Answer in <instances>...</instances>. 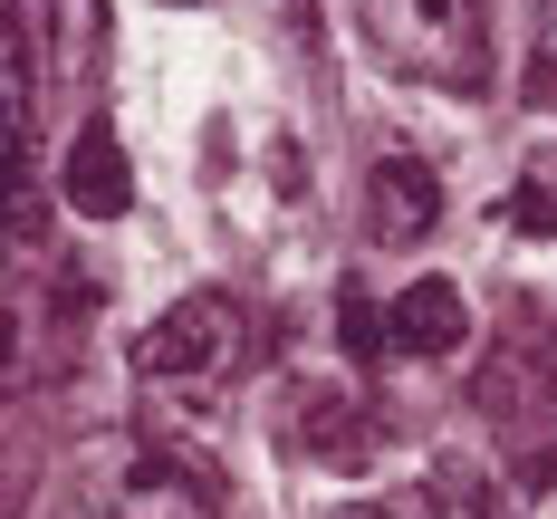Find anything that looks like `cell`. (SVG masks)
Segmentation results:
<instances>
[{
    "label": "cell",
    "mask_w": 557,
    "mask_h": 519,
    "mask_svg": "<svg viewBox=\"0 0 557 519\" xmlns=\"http://www.w3.org/2000/svg\"><path fill=\"white\" fill-rule=\"evenodd\" d=\"M366 49L413 87H491L500 67V0H356Z\"/></svg>",
    "instance_id": "obj_1"
},
{
    "label": "cell",
    "mask_w": 557,
    "mask_h": 519,
    "mask_svg": "<svg viewBox=\"0 0 557 519\" xmlns=\"http://www.w3.org/2000/svg\"><path fill=\"white\" fill-rule=\"evenodd\" d=\"M240 356H250V308L231 288H193L135 337V375L145 385H222V375H240Z\"/></svg>",
    "instance_id": "obj_2"
},
{
    "label": "cell",
    "mask_w": 557,
    "mask_h": 519,
    "mask_svg": "<svg viewBox=\"0 0 557 519\" xmlns=\"http://www.w3.org/2000/svg\"><path fill=\"white\" fill-rule=\"evenodd\" d=\"M97 510L107 519H222V491L173 453H107L97 461Z\"/></svg>",
    "instance_id": "obj_3"
},
{
    "label": "cell",
    "mask_w": 557,
    "mask_h": 519,
    "mask_svg": "<svg viewBox=\"0 0 557 519\" xmlns=\"http://www.w3.org/2000/svg\"><path fill=\"white\" fill-rule=\"evenodd\" d=\"M443 231V173L423 155H375L366 164V240L375 250H413Z\"/></svg>",
    "instance_id": "obj_4"
},
{
    "label": "cell",
    "mask_w": 557,
    "mask_h": 519,
    "mask_svg": "<svg viewBox=\"0 0 557 519\" xmlns=\"http://www.w3.org/2000/svg\"><path fill=\"white\" fill-rule=\"evenodd\" d=\"M58 193H67L87 222H115V212H135V155H125V135H115L107 115L67 135V155H58Z\"/></svg>",
    "instance_id": "obj_5"
},
{
    "label": "cell",
    "mask_w": 557,
    "mask_h": 519,
    "mask_svg": "<svg viewBox=\"0 0 557 519\" xmlns=\"http://www.w3.org/2000/svg\"><path fill=\"white\" fill-rule=\"evenodd\" d=\"M461 337H471V298H461V280H404L385 308V346L394 356H461Z\"/></svg>",
    "instance_id": "obj_6"
},
{
    "label": "cell",
    "mask_w": 557,
    "mask_h": 519,
    "mask_svg": "<svg viewBox=\"0 0 557 519\" xmlns=\"http://www.w3.org/2000/svg\"><path fill=\"white\" fill-rule=\"evenodd\" d=\"M20 49L49 58L58 77H87L107 49V10L97 0H20Z\"/></svg>",
    "instance_id": "obj_7"
},
{
    "label": "cell",
    "mask_w": 557,
    "mask_h": 519,
    "mask_svg": "<svg viewBox=\"0 0 557 519\" xmlns=\"http://www.w3.org/2000/svg\"><path fill=\"white\" fill-rule=\"evenodd\" d=\"M509 519H557V453H539L509 491Z\"/></svg>",
    "instance_id": "obj_8"
},
{
    "label": "cell",
    "mask_w": 557,
    "mask_h": 519,
    "mask_svg": "<svg viewBox=\"0 0 557 519\" xmlns=\"http://www.w3.org/2000/svg\"><path fill=\"white\" fill-rule=\"evenodd\" d=\"M529 87L557 97V0H539V20H529Z\"/></svg>",
    "instance_id": "obj_9"
},
{
    "label": "cell",
    "mask_w": 557,
    "mask_h": 519,
    "mask_svg": "<svg viewBox=\"0 0 557 519\" xmlns=\"http://www.w3.org/2000/svg\"><path fill=\"white\" fill-rule=\"evenodd\" d=\"M336 328H346V346L366 356V346H385V308H366V288H346V308H336Z\"/></svg>",
    "instance_id": "obj_10"
},
{
    "label": "cell",
    "mask_w": 557,
    "mask_h": 519,
    "mask_svg": "<svg viewBox=\"0 0 557 519\" xmlns=\"http://www.w3.org/2000/svg\"><path fill=\"white\" fill-rule=\"evenodd\" d=\"M318 519H385V510H318Z\"/></svg>",
    "instance_id": "obj_11"
},
{
    "label": "cell",
    "mask_w": 557,
    "mask_h": 519,
    "mask_svg": "<svg viewBox=\"0 0 557 519\" xmlns=\"http://www.w3.org/2000/svg\"><path fill=\"white\" fill-rule=\"evenodd\" d=\"M548 385H557V346H548Z\"/></svg>",
    "instance_id": "obj_12"
}]
</instances>
